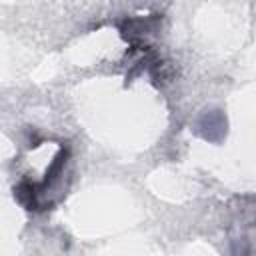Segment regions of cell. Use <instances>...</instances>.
I'll use <instances>...</instances> for the list:
<instances>
[{
  "label": "cell",
  "instance_id": "obj_1",
  "mask_svg": "<svg viewBox=\"0 0 256 256\" xmlns=\"http://www.w3.org/2000/svg\"><path fill=\"white\" fill-rule=\"evenodd\" d=\"M16 198L20 204H24L28 210H36V200H34V186L30 182H20L16 186Z\"/></svg>",
  "mask_w": 256,
  "mask_h": 256
}]
</instances>
